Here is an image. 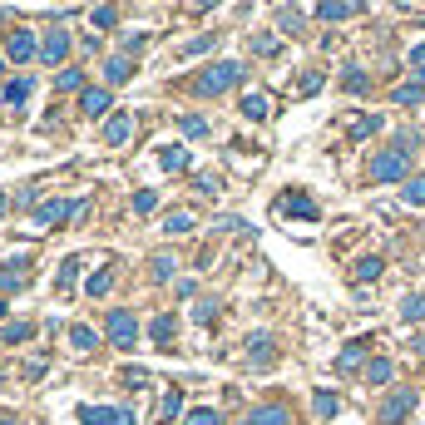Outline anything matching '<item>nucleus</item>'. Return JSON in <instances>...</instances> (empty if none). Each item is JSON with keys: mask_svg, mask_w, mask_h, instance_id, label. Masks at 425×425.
Here are the masks:
<instances>
[{"mask_svg": "<svg viewBox=\"0 0 425 425\" xmlns=\"http://www.w3.org/2000/svg\"><path fill=\"white\" fill-rule=\"evenodd\" d=\"M312 411H317L321 421L341 416V396H336V391H317V396H312Z\"/></svg>", "mask_w": 425, "mask_h": 425, "instance_id": "obj_17", "label": "nucleus"}, {"mask_svg": "<svg viewBox=\"0 0 425 425\" xmlns=\"http://www.w3.org/2000/svg\"><path fill=\"white\" fill-rule=\"evenodd\" d=\"M40 60H45V65H60V60H70V30H60V25H55V30L40 40Z\"/></svg>", "mask_w": 425, "mask_h": 425, "instance_id": "obj_8", "label": "nucleus"}, {"mask_svg": "<svg viewBox=\"0 0 425 425\" xmlns=\"http://www.w3.org/2000/svg\"><path fill=\"white\" fill-rule=\"evenodd\" d=\"M129 134H134V114H109V124H104V144L109 149H119Z\"/></svg>", "mask_w": 425, "mask_h": 425, "instance_id": "obj_11", "label": "nucleus"}, {"mask_svg": "<svg viewBox=\"0 0 425 425\" xmlns=\"http://www.w3.org/2000/svg\"><path fill=\"white\" fill-rule=\"evenodd\" d=\"M85 425H134V411H114V406H85L80 411Z\"/></svg>", "mask_w": 425, "mask_h": 425, "instance_id": "obj_9", "label": "nucleus"}, {"mask_svg": "<svg viewBox=\"0 0 425 425\" xmlns=\"http://www.w3.org/2000/svg\"><path fill=\"white\" fill-rule=\"evenodd\" d=\"M252 50L272 60V55H277V35H252Z\"/></svg>", "mask_w": 425, "mask_h": 425, "instance_id": "obj_39", "label": "nucleus"}, {"mask_svg": "<svg viewBox=\"0 0 425 425\" xmlns=\"http://www.w3.org/2000/svg\"><path fill=\"white\" fill-rule=\"evenodd\" d=\"M124 386H149V371H144V366H129V371H124Z\"/></svg>", "mask_w": 425, "mask_h": 425, "instance_id": "obj_44", "label": "nucleus"}, {"mask_svg": "<svg viewBox=\"0 0 425 425\" xmlns=\"http://www.w3.org/2000/svg\"><path fill=\"white\" fill-rule=\"evenodd\" d=\"M346 10H351V15H366V10H371V0H346Z\"/></svg>", "mask_w": 425, "mask_h": 425, "instance_id": "obj_46", "label": "nucleus"}, {"mask_svg": "<svg viewBox=\"0 0 425 425\" xmlns=\"http://www.w3.org/2000/svg\"><path fill=\"white\" fill-rule=\"evenodd\" d=\"M366 85H371V80H366V70H361V65H351V70H346V90H351V95H366Z\"/></svg>", "mask_w": 425, "mask_h": 425, "instance_id": "obj_35", "label": "nucleus"}, {"mask_svg": "<svg viewBox=\"0 0 425 425\" xmlns=\"http://www.w3.org/2000/svg\"><path fill=\"white\" fill-rule=\"evenodd\" d=\"M317 15L326 20V25H336V20H346L351 10H346V0H321V5H317Z\"/></svg>", "mask_w": 425, "mask_h": 425, "instance_id": "obj_27", "label": "nucleus"}, {"mask_svg": "<svg viewBox=\"0 0 425 425\" xmlns=\"http://www.w3.org/2000/svg\"><path fill=\"white\" fill-rule=\"evenodd\" d=\"M30 336H35L30 321H10V326H5V341H10V346H20V341H30Z\"/></svg>", "mask_w": 425, "mask_h": 425, "instance_id": "obj_34", "label": "nucleus"}, {"mask_svg": "<svg viewBox=\"0 0 425 425\" xmlns=\"http://www.w3.org/2000/svg\"><path fill=\"white\" fill-rule=\"evenodd\" d=\"M158 208V193H154V188H139V193H134V212H154Z\"/></svg>", "mask_w": 425, "mask_h": 425, "instance_id": "obj_37", "label": "nucleus"}, {"mask_svg": "<svg viewBox=\"0 0 425 425\" xmlns=\"http://www.w3.org/2000/svg\"><path fill=\"white\" fill-rule=\"evenodd\" d=\"M277 212H282V217H302V222H317L321 217V208L307 198V193H282V198H277Z\"/></svg>", "mask_w": 425, "mask_h": 425, "instance_id": "obj_6", "label": "nucleus"}, {"mask_svg": "<svg viewBox=\"0 0 425 425\" xmlns=\"http://www.w3.org/2000/svg\"><path fill=\"white\" fill-rule=\"evenodd\" d=\"M321 85H326V80H321L317 70H312V75H302V99H312V95H321Z\"/></svg>", "mask_w": 425, "mask_h": 425, "instance_id": "obj_40", "label": "nucleus"}, {"mask_svg": "<svg viewBox=\"0 0 425 425\" xmlns=\"http://www.w3.org/2000/svg\"><path fill=\"white\" fill-rule=\"evenodd\" d=\"M5 208H10V198H5V193H0V217H5Z\"/></svg>", "mask_w": 425, "mask_h": 425, "instance_id": "obj_47", "label": "nucleus"}, {"mask_svg": "<svg viewBox=\"0 0 425 425\" xmlns=\"http://www.w3.org/2000/svg\"><path fill=\"white\" fill-rule=\"evenodd\" d=\"M30 95H35V85H30L25 75H15V80L5 85V104H10V109H20L25 99H30Z\"/></svg>", "mask_w": 425, "mask_h": 425, "instance_id": "obj_16", "label": "nucleus"}, {"mask_svg": "<svg viewBox=\"0 0 425 425\" xmlns=\"http://www.w3.org/2000/svg\"><path fill=\"white\" fill-rule=\"evenodd\" d=\"M173 267H178V262H173V252H158V257L149 262V277H154V282H168V277H173Z\"/></svg>", "mask_w": 425, "mask_h": 425, "instance_id": "obj_21", "label": "nucleus"}, {"mask_svg": "<svg viewBox=\"0 0 425 425\" xmlns=\"http://www.w3.org/2000/svg\"><path fill=\"white\" fill-rule=\"evenodd\" d=\"M396 104H406V109H416L425 104V80H406V85H396V95H391Z\"/></svg>", "mask_w": 425, "mask_h": 425, "instance_id": "obj_14", "label": "nucleus"}, {"mask_svg": "<svg viewBox=\"0 0 425 425\" xmlns=\"http://www.w3.org/2000/svg\"><path fill=\"white\" fill-rule=\"evenodd\" d=\"M163 168H168V173H183V168H188V154H183V149H163Z\"/></svg>", "mask_w": 425, "mask_h": 425, "instance_id": "obj_36", "label": "nucleus"}, {"mask_svg": "<svg viewBox=\"0 0 425 425\" xmlns=\"http://www.w3.org/2000/svg\"><path fill=\"white\" fill-rule=\"evenodd\" d=\"M212 45H217V35H198V40H193V45L183 50V55H208Z\"/></svg>", "mask_w": 425, "mask_h": 425, "instance_id": "obj_43", "label": "nucleus"}, {"mask_svg": "<svg viewBox=\"0 0 425 425\" xmlns=\"http://www.w3.org/2000/svg\"><path fill=\"white\" fill-rule=\"evenodd\" d=\"M366 173H371L376 183H396V178L411 173V154H406V149H381V154H371Z\"/></svg>", "mask_w": 425, "mask_h": 425, "instance_id": "obj_2", "label": "nucleus"}, {"mask_svg": "<svg viewBox=\"0 0 425 425\" xmlns=\"http://www.w3.org/2000/svg\"><path fill=\"white\" fill-rule=\"evenodd\" d=\"M232 85H242V65L237 60H222V65H212V70H203L193 80V95L198 99H212V95H227Z\"/></svg>", "mask_w": 425, "mask_h": 425, "instance_id": "obj_1", "label": "nucleus"}, {"mask_svg": "<svg viewBox=\"0 0 425 425\" xmlns=\"http://www.w3.org/2000/svg\"><path fill=\"white\" fill-rule=\"evenodd\" d=\"M336 371H341V376H356V371H366V346H361V341H351V346L336 356Z\"/></svg>", "mask_w": 425, "mask_h": 425, "instance_id": "obj_12", "label": "nucleus"}, {"mask_svg": "<svg viewBox=\"0 0 425 425\" xmlns=\"http://www.w3.org/2000/svg\"><path fill=\"white\" fill-rule=\"evenodd\" d=\"M55 90H60V95H75V90H85V75H80V70H60V75H55Z\"/></svg>", "mask_w": 425, "mask_h": 425, "instance_id": "obj_25", "label": "nucleus"}, {"mask_svg": "<svg viewBox=\"0 0 425 425\" xmlns=\"http://www.w3.org/2000/svg\"><path fill=\"white\" fill-rule=\"evenodd\" d=\"M173 331H178V326H173V317H154V331H149V336H154L158 346H168V341H173Z\"/></svg>", "mask_w": 425, "mask_h": 425, "instance_id": "obj_32", "label": "nucleus"}, {"mask_svg": "<svg viewBox=\"0 0 425 425\" xmlns=\"http://www.w3.org/2000/svg\"><path fill=\"white\" fill-rule=\"evenodd\" d=\"M109 287H114V267H99V272L85 282V292H90V297H104Z\"/></svg>", "mask_w": 425, "mask_h": 425, "instance_id": "obj_24", "label": "nucleus"}, {"mask_svg": "<svg viewBox=\"0 0 425 425\" xmlns=\"http://www.w3.org/2000/svg\"><path fill=\"white\" fill-rule=\"evenodd\" d=\"M5 60H15V65H25V60H40V45H35V35H30V30H10V40H5Z\"/></svg>", "mask_w": 425, "mask_h": 425, "instance_id": "obj_7", "label": "nucleus"}, {"mask_svg": "<svg viewBox=\"0 0 425 425\" xmlns=\"http://www.w3.org/2000/svg\"><path fill=\"white\" fill-rule=\"evenodd\" d=\"M104 75H109V80H114V85H124V80L134 75V65H129L124 55H114V60H109V65H104Z\"/></svg>", "mask_w": 425, "mask_h": 425, "instance_id": "obj_31", "label": "nucleus"}, {"mask_svg": "<svg viewBox=\"0 0 425 425\" xmlns=\"http://www.w3.org/2000/svg\"><path fill=\"white\" fill-rule=\"evenodd\" d=\"M401 198H406L411 208H425V173H416V178H406V188H401Z\"/></svg>", "mask_w": 425, "mask_h": 425, "instance_id": "obj_23", "label": "nucleus"}, {"mask_svg": "<svg viewBox=\"0 0 425 425\" xmlns=\"http://www.w3.org/2000/svg\"><path fill=\"white\" fill-rule=\"evenodd\" d=\"M163 227H168V232H193V217H188V212H173Z\"/></svg>", "mask_w": 425, "mask_h": 425, "instance_id": "obj_41", "label": "nucleus"}, {"mask_svg": "<svg viewBox=\"0 0 425 425\" xmlns=\"http://www.w3.org/2000/svg\"><path fill=\"white\" fill-rule=\"evenodd\" d=\"M0 425H15V416H0Z\"/></svg>", "mask_w": 425, "mask_h": 425, "instance_id": "obj_48", "label": "nucleus"}, {"mask_svg": "<svg viewBox=\"0 0 425 425\" xmlns=\"http://www.w3.org/2000/svg\"><path fill=\"white\" fill-rule=\"evenodd\" d=\"M391 376H396V366H391L386 356H376V361H366V381H371V386H386Z\"/></svg>", "mask_w": 425, "mask_h": 425, "instance_id": "obj_20", "label": "nucleus"}, {"mask_svg": "<svg viewBox=\"0 0 425 425\" xmlns=\"http://www.w3.org/2000/svg\"><path fill=\"white\" fill-rule=\"evenodd\" d=\"M80 109H85L90 119H104L109 109H114V99H109V90H85V95H80Z\"/></svg>", "mask_w": 425, "mask_h": 425, "instance_id": "obj_13", "label": "nucleus"}, {"mask_svg": "<svg viewBox=\"0 0 425 425\" xmlns=\"http://www.w3.org/2000/svg\"><path fill=\"white\" fill-rule=\"evenodd\" d=\"M247 361H252V366H272V361H277V341H272L267 331H257V336L247 341Z\"/></svg>", "mask_w": 425, "mask_h": 425, "instance_id": "obj_10", "label": "nucleus"}, {"mask_svg": "<svg viewBox=\"0 0 425 425\" xmlns=\"http://www.w3.org/2000/svg\"><path fill=\"white\" fill-rule=\"evenodd\" d=\"M75 277H80V257L70 252V257L60 262V277H55V287H75Z\"/></svg>", "mask_w": 425, "mask_h": 425, "instance_id": "obj_29", "label": "nucleus"}, {"mask_svg": "<svg viewBox=\"0 0 425 425\" xmlns=\"http://www.w3.org/2000/svg\"><path fill=\"white\" fill-rule=\"evenodd\" d=\"M188 425H222V416L212 406H203V411H188Z\"/></svg>", "mask_w": 425, "mask_h": 425, "instance_id": "obj_38", "label": "nucleus"}, {"mask_svg": "<svg viewBox=\"0 0 425 425\" xmlns=\"http://www.w3.org/2000/svg\"><path fill=\"white\" fill-rule=\"evenodd\" d=\"M346 129H351V139H371V134L381 129V114H351Z\"/></svg>", "mask_w": 425, "mask_h": 425, "instance_id": "obj_15", "label": "nucleus"}, {"mask_svg": "<svg viewBox=\"0 0 425 425\" xmlns=\"http://www.w3.org/2000/svg\"><path fill=\"white\" fill-rule=\"evenodd\" d=\"M401 317H406V321H425V297H421V292H411V297L401 302Z\"/></svg>", "mask_w": 425, "mask_h": 425, "instance_id": "obj_30", "label": "nucleus"}, {"mask_svg": "<svg viewBox=\"0 0 425 425\" xmlns=\"http://www.w3.org/2000/svg\"><path fill=\"white\" fill-rule=\"evenodd\" d=\"M242 425H257V421H252V416H247V421H242Z\"/></svg>", "mask_w": 425, "mask_h": 425, "instance_id": "obj_49", "label": "nucleus"}, {"mask_svg": "<svg viewBox=\"0 0 425 425\" xmlns=\"http://www.w3.org/2000/svg\"><path fill=\"white\" fill-rule=\"evenodd\" d=\"M104 331H109V341H114L119 351H129V346L139 341V317H134L129 307H114L109 321H104Z\"/></svg>", "mask_w": 425, "mask_h": 425, "instance_id": "obj_3", "label": "nucleus"}, {"mask_svg": "<svg viewBox=\"0 0 425 425\" xmlns=\"http://www.w3.org/2000/svg\"><path fill=\"white\" fill-rule=\"evenodd\" d=\"M80 208H85V198H55V203H40L35 208V222L40 227H60V222H70Z\"/></svg>", "mask_w": 425, "mask_h": 425, "instance_id": "obj_4", "label": "nucleus"}, {"mask_svg": "<svg viewBox=\"0 0 425 425\" xmlns=\"http://www.w3.org/2000/svg\"><path fill=\"white\" fill-rule=\"evenodd\" d=\"M242 114H247V119H267V99H262V90L242 95Z\"/></svg>", "mask_w": 425, "mask_h": 425, "instance_id": "obj_28", "label": "nucleus"}, {"mask_svg": "<svg viewBox=\"0 0 425 425\" xmlns=\"http://www.w3.org/2000/svg\"><path fill=\"white\" fill-rule=\"evenodd\" d=\"M114 20H119V10H114V5H99V10H90V25H95V30H114Z\"/></svg>", "mask_w": 425, "mask_h": 425, "instance_id": "obj_33", "label": "nucleus"}, {"mask_svg": "<svg viewBox=\"0 0 425 425\" xmlns=\"http://www.w3.org/2000/svg\"><path fill=\"white\" fill-rule=\"evenodd\" d=\"M411 70H416V80H425V45L411 50Z\"/></svg>", "mask_w": 425, "mask_h": 425, "instance_id": "obj_45", "label": "nucleus"}, {"mask_svg": "<svg viewBox=\"0 0 425 425\" xmlns=\"http://www.w3.org/2000/svg\"><path fill=\"white\" fill-rule=\"evenodd\" d=\"M381 272H386V262L371 252V257H361V262H356V272H351V277H356V282H376Z\"/></svg>", "mask_w": 425, "mask_h": 425, "instance_id": "obj_19", "label": "nucleus"}, {"mask_svg": "<svg viewBox=\"0 0 425 425\" xmlns=\"http://www.w3.org/2000/svg\"><path fill=\"white\" fill-rule=\"evenodd\" d=\"M70 346H75V351H95V346H99L95 326H70Z\"/></svg>", "mask_w": 425, "mask_h": 425, "instance_id": "obj_22", "label": "nucleus"}, {"mask_svg": "<svg viewBox=\"0 0 425 425\" xmlns=\"http://www.w3.org/2000/svg\"><path fill=\"white\" fill-rule=\"evenodd\" d=\"M158 411H163V416H178V411H183V391H168V396H163V406H158Z\"/></svg>", "mask_w": 425, "mask_h": 425, "instance_id": "obj_42", "label": "nucleus"}, {"mask_svg": "<svg viewBox=\"0 0 425 425\" xmlns=\"http://www.w3.org/2000/svg\"><path fill=\"white\" fill-rule=\"evenodd\" d=\"M178 129H183V139H203V134H208V119H203V114H183Z\"/></svg>", "mask_w": 425, "mask_h": 425, "instance_id": "obj_26", "label": "nucleus"}, {"mask_svg": "<svg viewBox=\"0 0 425 425\" xmlns=\"http://www.w3.org/2000/svg\"><path fill=\"white\" fill-rule=\"evenodd\" d=\"M277 25L292 30V35H302V30H307V15H302L297 5H282V10H277Z\"/></svg>", "mask_w": 425, "mask_h": 425, "instance_id": "obj_18", "label": "nucleus"}, {"mask_svg": "<svg viewBox=\"0 0 425 425\" xmlns=\"http://www.w3.org/2000/svg\"><path fill=\"white\" fill-rule=\"evenodd\" d=\"M421 406V396L416 391H391L386 396V406H381V425H401V421H411V411Z\"/></svg>", "mask_w": 425, "mask_h": 425, "instance_id": "obj_5", "label": "nucleus"}]
</instances>
